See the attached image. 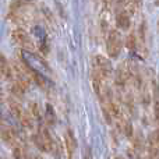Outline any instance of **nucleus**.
I'll return each instance as SVG.
<instances>
[{
	"instance_id": "nucleus-1",
	"label": "nucleus",
	"mask_w": 159,
	"mask_h": 159,
	"mask_svg": "<svg viewBox=\"0 0 159 159\" xmlns=\"http://www.w3.org/2000/svg\"><path fill=\"white\" fill-rule=\"evenodd\" d=\"M21 60L28 69L32 73H36V74H41L43 77H48L52 75V70L48 66V63L41 57L39 55H36L35 52H31V50H25L21 49Z\"/></svg>"
},
{
	"instance_id": "nucleus-2",
	"label": "nucleus",
	"mask_w": 159,
	"mask_h": 159,
	"mask_svg": "<svg viewBox=\"0 0 159 159\" xmlns=\"http://www.w3.org/2000/svg\"><path fill=\"white\" fill-rule=\"evenodd\" d=\"M32 138L35 145L41 149L42 152H52L53 151V144H55V138L52 137V134L49 133L48 127L42 123H38L35 131L32 133Z\"/></svg>"
},
{
	"instance_id": "nucleus-3",
	"label": "nucleus",
	"mask_w": 159,
	"mask_h": 159,
	"mask_svg": "<svg viewBox=\"0 0 159 159\" xmlns=\"http://www.w3.org/2000/svg\"><path fill=\"white\" fill-rule=\"evenodd\" d=\"M123 48V36L119 30H110L106 38V50L109 57L116 59L119 57Z\"/></svg>"
},
{
	"instance_id": "nucleus-4",
	"label": "nucleus",
	"mask_w": 159,
	"mask_h": 159,
	"mask_svg": "<svg viewBox=\"0 0 159 159\" xmlns=\"http://www.w3.org/2000/svg\"><path fill=\"white\" fill-rule=\"evenodd\" d=\"M92 71L101 74L102 77L110 80L112 78V75H113L112 63H110V60H107L105 56L96 55V56H93L92 57Z\"/></svg>"
},
{
	"instance_id": "nucleus-5",
	"label": "nucleus",
	"mask_w": 159,
	"mask_h": 159,
	"mask_svg": "<svg viewBox=\"0 0 159 159\" xmlns=\"http://www.w3.org/2000/svg\"><path fill=\"white\" fill-rule=\"evenodd\" d=\"M11 38H13V41L16 42L21 49L31 50V52L35 50V45H34L32 39L30 38L27 31L22 30V28H16V30L11 32Z\"/></svg>"
},
{
	"instance_id": "nucleus-6",
	"label": "nucleus",
	"mask_w": 159,
	"mask_h": 159,
	"mask_svg": "<svg viewBox=\"0 0 159 159\" xmlns=\"http://www.w3.org/2000/svg\"><path fill=\"white\" fill-rule=\"evenodd\" d=\"M0 137H2V140L4 141L10 148H14L16 145L22 143L20 135L17 134L13 129H10V127H2V129H0Z\"/></svg>"
},
{
	"instance_id": "nucleus-7",
	"label": "nucleus",
	"mask_w": 159,
	"mask_h": 159,
	"mask_svg": "<svg viewBox=\"0 0 159 159\" xmlns=\"http://www.w3.org/2000/svg\"><path fill=\"white\" fill-rule=\"evenodd\" d=\"M34 32H35L36 38H38V46L41 49V52L43 55H48V52H49V43H48V35L45 32V30L42 27H39V25H36L34 28Z\"/></svg>"
},
{
	"instance_id": "nucleus-8",
	"label": "nucleus",
	"mask_w": 159,
	"mask_h": 159,
	"mask_svg": "<svg viewBox=\"0 0 159 159\" xmlns=\"http://www.w3.org/2000/svg\"><path fill=\"white\" fill-rule=\"evenodd\" d=\"M64 148H66V159H73L75 151V137L71 130H67L64 135Z\"/></svg>"
},
{
	"instance_id": "nucleus-9",
	"label": "nucleus",
	"mask_w": 159,
	"mask_h": 159,
	"mask_svg": "<svg viewBox=\"0 0 159 159\" xmlns=\"http://www.w3.org/2000/svg\"><path fill=\"white\" fill-rule=\"evenodd\" d=\"M116 24H117L119 30H129L130 25H131V16H130L127 11H120V13H116Z\"/></svg>"
},
{
	"instance_id": "nucleus-10",
	"label": "nucleus",
	"mask_w": 159,
	"mask_h": 159,
	"mask_svg": "<svg viewBox=\"0 0 159 159\" xmlns=\"http://www.w3.org/2000/svg\"><path fill=\"white\" fill-rule=\"evenodd\" d=\"M8 107H10L11 115H13L17 120H21V116H22V113H24V109H22L21 103L18 102V99H16L14 96L8 99Z\"/></svg>"
},
{
	"instance_id": "nucleus-11",
	"label": "nucleus",
	"mask_w": 159,
	"mask_h": 159,
	"mask_svg": "<svg viewBox=\"0 0 159 159\" xmlns=\"http://www.w3.org/2000/svg\"><path fill=\"white\" fill-rule=\"evenodd\" d=\"M11 78V66L8 64L7 59L0 53V80Z\"/></svg>"
},
{
	"instance_id": "nucleus-12",
	"label": "nucleus",
	"mask_w": 159,
	"mask_h": 159,
	"mask_svg": "<svg viewBox=\"0 0 159 159\" xmlns=\"http://www.w3.org/2000/svg\"><path fill=\"white\" fill-rule=\"evenodd\" d=\"M152 91H154V116H155V120L159 124V88L157 85V82L152 81Z\"/></svg>"
},
{
	"instance_id": "nucleus-13",
	"label": "nucleus",
	"mask_w": 159,
	"mask_h": 159,
	"mask_svg": "<svg viewBox=\"0 0 159 159\" xmlns=\"http://www.w3.org/2000/svg\"><path fill=\"white\" fill-rule=\"evenodd\" d=\"M13 149V155H14V159H31L32 157H31L30 154H28L27 148L24 147V144H18V145H16Z\"/></svg>"
},
{
	"instance_id": "nucleus-14",
	"label": "nucleus",
	"mask_w": 159,
	"mask_h": 159,
	"mask_svg": "<svg viewBox=\"0 0 159 159\" xmlns=\"http://www.w3.org/2000/svg\"><path fill=\"white\" fill-rule=\"evenodd\" d=\"M45 121H46L48 126H55L56 123V113L50 103H48L46 109H45Z\"/></svg>"
},
{
	"instance_id": "nucleus-15",
	"label": "nucleus",
	"mask_w": 159,
	"mask_h": 159,
	"mask_svg": "<svg viewBox=\"0 0 159 159\" xmlns=\"http://www.w3.org/2000/svg\"><path fill=\"white\" fill-rule=\"evenodd\" d=\"M126 45H127V49H129L130 52H137V49H138V38L135 36L134 32H130V35L127 36Z\"/></svg>"
},
{
	"instance_id": "nucleus-16",
	"label": "nucleus",
	"mask_w": 159,
	"mask_h": 159,
	"mask_svg": "<svg viewBox=\"0 0 159 159\" xmlns=\"http://www.w3.org/2000/svg\"><path fill=\"white\" fill-rule=\"evenodd\" d=\"M148 143H149V148L158 149V151H159V129H157L155 131L151 133Z\"/></svg>"
},
{
	"instance_id": "nucleus-17",
	"label": "nucleus",
	"mask_w": 159,
	"mask_h": 159,
	"mask_svg": "<svg viewBox=\"0 0 159 159\" xmlns=\"http://www.w3.org/2000/svg\"><path fill=\"white\" fill-rule=\"evenodd\" d=\"M30 112L32 113L34 119H35L38 123H42V117H41V109H39L38 103L36 102H32V103L30 105Z\"/></svg>"
},
{
	"instance_id": "nucleus-18",
	"label": "nucleus",
	"mask_w": 159,
	"mask_h": 159,
	"mask_svg": "<svg viewBox=\"0 0 159 159\" xmlns=\"http://www.w3.org/2000/svg\"><path fill=\"white\" fill-rule=\"evenodd\" d=\"M101 25H102V32L106 34V28L109 27V18H106V13H102L101 16Z\"/></svg>"
},
{
	"instance_id": "nucleus-19",
	"label": "nucleus",
	"mask_w": 159,
	"mask_h": 159,
	"mask_svg": "<svg viewBox=\"0 0 159 159\" xmlns=\"http://www.w3.org/2000/svg\"><path fill=\"white\" fill-rule=\"evenodd\" d=\"M82 159H92V155H91V149H89V148L85 149V152H84V158H82Z\"/></svg>"
},
{
	"instance_id": "nucleus-20",
	"label": "nucleus",
	"mask_w": 159,
	"mask_h": 159,
	"mask_svg": "<svg viewBox=\"0 0 159 159\" xmlns=\"http://www.w3.org/2000/svg\"><path fill=\"white\" fill-rule=\"evenodd\" d=\"M3 120V113H2V109H0V121Z\"/></svg>"
},
{
	"instance_id": "nucleus-21",
	"label": "nucleus",
	"mask_w": 159,
	"mask_h": 159,
	"mask_svg": "<svg viewBox=\"0 0 159 159\" xmlns=\"http://www.w3.org/2000/svg\"><path fill=\"white\" fill-rule=\"evenodd\" d=\"M115 159H124L123 157H115Z\"/></svg>"
},
{
	"instance_id": "nucleus-22",
	"label": "nucleus",
	"mask_w": 159,
	"mask_h": 159,
	"mask_svg": "<svg viewBox=\"0 0 159 159\" xmlns=\"http://www.w3.org/2000/svg\"><path fill=\"white\" fill-rule=\"evenodd\" d=\"M0 99H2V88H0Z\"/></svg>"
}]
</instances>
